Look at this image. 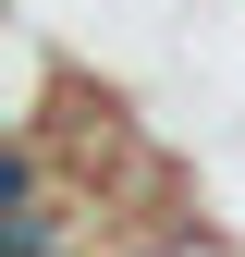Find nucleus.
Returning <instances> with one entry per match:
<instances>
[{"instance_id":"nucleus-2","label":"nucleus","mask_w":245,"mask_h":257,"mask_svg":"<svg viewBox=\"0 0 245 257\" xmlns=\"http://www.w3.org/2000/svg\"><path fill=\"white\" fill-rule=\"evenodd\" d=\"M37 196H61V159H49L37 135H0V220H25Z\"/></svg>"},{"instance_id":"nucleus-3","label":"nucleus","mask_w":245,"mask_h":257,"mask_svg":"<svg viewBox=\"0 0 245 257\" xmlns=\"http://www.w3.org/2000/svg\"><path fill=\"white\" fill-rule=\"evenodd\" d=\"M122 257H245L221 220H135V233H122Z\"/></svg>"},{"instance_id":"nucleus-1","label":"nucleus","mask_w":245,"mask_h":257,"mask_svg":"<svg viewBox=\"0 0 245 257\" xmlns=\"http://www.w3.org/2000/svg\"><path fill=\"white\" fill-rule=\"evenodd\" d=\"M122 220L86 196V184H61V196H37L25 220H0V257H110Z\"/></svg>"}]
</instances>
